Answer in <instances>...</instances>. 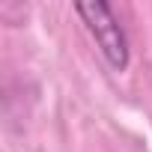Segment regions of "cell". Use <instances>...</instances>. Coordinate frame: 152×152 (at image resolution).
<instances>
[{"label":"cell","mask_w":152,"mask_h":152,"mask_svg":"<svg viewBox=\"0 0 152 152\" xmlns=\"http://www.w3.org/2000/svg\"><path fill=\"white\" fill-rule=\"evenodd\" d=\"M75 12L84 18V24H87V30L93 33L96 45L102 48L104 60H107L116 72H122V69L128 66V39H125V33H122V27H119L113 9H110L107 3H102V0H96V3H78Z\"/></svg>","instance_id":"6da1fadb"}]
</instances>
